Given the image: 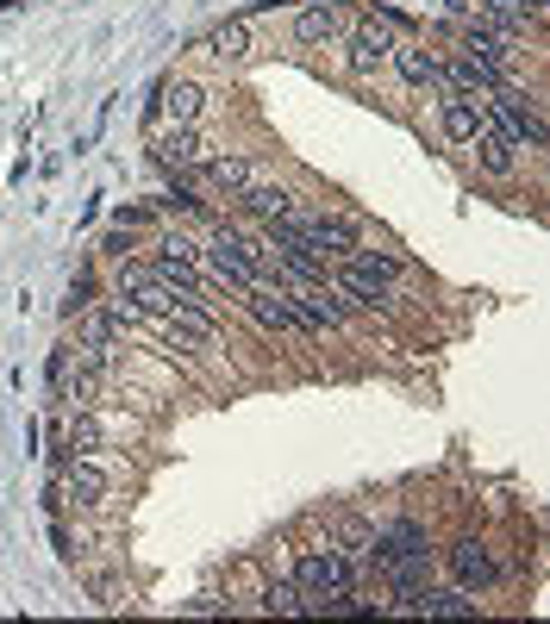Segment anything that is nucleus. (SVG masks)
Segmentation results:
<instances>
[{
    "mask_svg": "<svg viewBox=\"0 0 550 624\" xmlns=\"http://www.w3.org/2000/svg\"><path fill=\"white\" fill-rule=\"evenodd\" d=\"M57 481H63V500H76V506H100V500L113 493V475H107L100 463H88V456L57 463Z\"/></svg>",
    "mask_w": 550,
    "mask_h": 624,
    "instance_id": "7ed1b4c3",
    "label": "nucleus"
},
{
    "mask_svg": "<svg viewBox=\"0 0 550 624\" xmlns=\"http://www.w3.org/2000/svg\"><path fill=\"white\" fill-rule=\"evenodd\" d=\"M300 237L314 244L319 256H351L356 250V225L351 219H338V213H295Z\"/></svg>",
    "mask_w": 550,
    "mask_h": 624,
    "instance_id": "20e7f679",
    "label": "nucleus"
},
{
    "mask_svg": "<svg viewBox=\"0 0 550 624\" xmlns=\"http://www.w3.org/2000/svg\"><path fill=\"white\" fill-rule=\"evenodd\" d=\"M394 256H382V250H351L344 256V269L332 275V288L338 293H351L356 307H382V300H388L394 293Z\"/></svg>",
    "mask_w": 550,
    "mask_h": 624,
    "instance_id": "f257e3e1",
    "label": "nucleus"
},
{
    "mask_svg": "<svg viewBox=\"0 0 550 624\" xmlns=\"http://www.w3.org/2000/svg\"><path fill=\"white\" fill-rule=\"evenodd\" d=\"M256 600H263V612H282V619H300V612H307V593H300L288 575H275V581L263 587Z\"/></svg>",
    "mask_w": 550,
    "mask_h": 624,
    "instance_id": "a211bd4d",
    "label": "nucleus"
},
{
    "mask_svg": "<svg viewBox=\"0 0 550 624\" xmlns=\"http://www.w3.org/2000/svg\"><path fill=\"white\" fill-rule=\"evenodd\" d=\"M163 344H169V350H182V356L207 350V344H213V319H207V312H188V307L163 312Z\"/></svg>",
    "mask_w": 550,
    "mask_h": 624,
    "instance_id": "0eeeda50",
    "label": "nucleus"
},
{
    "mask_svg": "<svg viewBox=\"0 0 550 624\" xmlns=\"http://www.w3.org/2000/svg\"><path fill=\"white\" fill-rule=\"evenodd\" d=\"M413 612H426V619H470L475 600H470V587H419L413 593Z\"/></svg>",
    "mask_w": 550,
    "mask_h": 624,
    "instance_id": "9b49d317",
    "label": "nucleus"
},
{
    "mask_svg": "<svg viewBox=\"0 0 550 624\" xmlns=\"http://www.w3.org/2000/svg\"><path fill=\"white\" fill-rule=\"evenodd\" d=\"M344 38H351V69H356V76H370V69H382V63H388L394 25L388 20H363V25H351Z\"/></svg>",
    "mask_w": 550,
    "mask_h": 624,
    "instance_id": "39448f33",
    "label": "nucleus"
},
{
    "mask_svg": "<svg viewBox=\"0 0 550 624\" xmlns=\"http://www.w3.org/2000/svg\"><path fill=\"white\" fill-rule=\"evenodd\" d=\"M88 307H95V275H76V281H69V300H63V312L76 319V312H88Z\"/></svg>",
    "mask_w": 550,
    "mask_h": 624,
    "instance_id": "412c9836",
    "label": "nucleus"
},
{
    "mask_svg": "<svg viewBox=\"0 0 550 624\" xmlns=\"http://www.w3.org/2000/svg\"><path fill=\"white\" fill-rule=\"evenodd\" d=\"M207 51H213V57H226V63L251 57V25H244V20H226L213 38H207Z\"/></svg>",
    "mask_w": 550,
    "mask_h": 624,
    "instance_id": "aec40b11",
    "label": "nucleus"
},
{
    "mask_svg": "<svg viewBox=\"0 0 550 624\" xmlns=\"http://www.w3.org/2000/svg\"><path fill=\"white\" fill-rule=\"evenodd\" d=\"M444 81H451L457 94H482V88H501V69L463 51V57H457V69H451V76H444Z\"/></svg>",
    "mask_w": 550,
    "mask_h": 624,
    "instance_id": "dca6fc26",
    "label": "nucleus"
},
{
    "mask_svg": "<svg viewBox=\"0 0 550 624\" xmlns=\"http://www.w3.org/2000/svg\"><path fill=\"white\" fill-rule=\"evenodd\" d=\"M388 57H394V69H400L413 88H444V63H438L426 44H394Z\"/></svg>",
    "mask_w": 550,
    "mask_h": 624,
    "instance_id": "ddd939ff",
    "label": "nucleus"
},
{
    "mask_svg": "<svg viewBox=\"0 0 550 624\" xmlns=\"http://www.w3.org/2000/svg\"><path fill=\"white\" fill-rule=\"evenodd\" d=\"M344 32H351V25H344V0H314V7L295 20L300 44H332V38H344Z\"/></svg>",
    "mask_w": 550,
    "mask_h": 624,
    "instance_id": "1a4fd4ad",
    "label": "nucleus"
},
{
    "mask_svg": "<svg viewBox=\"0 0 550 624\" xmlns=\"http://www.w3.org/2000/svg\"><path fill=\"white\" fill-rule=\"evenodd\" d=\"M488 113H501L513 125V137L526 144V151H544V113H538V100L519 94V88H494V107Z\"/></svg>",
    "mask_w": 550,
    "mask_h": 624,
    "instance_id": "f03ea898",
    "label": "nucleus"
},
{
    "mask_svg": "<svg viewBox=\"0 0 550 624\" xmlns=\"http://www.w3.org/2000/svg\"><path fill=\"white\" fill-rule=\"evenodd\" d=\"M157 163L169 169V176H176V169H182V176H195L200 163H207V137H200L195 125H176V132H163V137H157Z\"/></svg>",
    "mask_w": 550,
    "mask_h": 624,
    "instance_id": "423d86ee",
    "label": "nucleus"
},
{
    "mask_svg": "<svg viewBox=\"0 0 550 624\" xmlns=\"http://www.w3.org/2000/svg\"><path fill=\"white\" fill-rule=\"evenodd\" d=\"M451 575H457V587H488L501 568H494V556H488L482 537H457L451 544Z\"/></svg>",
    "mask_w": 550,
    "mask_h": 624,
    "instance_id": "6e6552de",
    "label": "nucleus"
},
{
    "mask_svg": "<svg viewBox=\"0 0 550 624\" xmlns=\"http://www.w3.org/2000/svg\"><path fill=\"white\" fill-rule=\"evenodd\" d=\"M513 44H519V38H513L507 25H494V20L463 25V51H470V57H482V63H494V69L513 57Z\"/></svg>",
    "mask_w": 550,
    "mask_h": 624,
    "instance_id": "9d476101",
    "label": "nucleus"
},
{
    "mask_svg": "<svg viewBox=\"0 0 550 624\" xmlns=\"http://www.w3.org/2000/svg\"><path fill=\"white\" fill-rule=\"evenodd\" d=\"M244 207H251L256 219H282V213H295V200L282 194V188H270V181H251V188H244Z\"/></svg>",
    "mask_w": 550,
    "mask_h": 624,
    "instance_id": "6ab92c4d",
    "label": "nucleus"
},
{
    "mask_svg": "<svg viewBox=\"0 0 550 624\" xmlns=\"http://www.w3.org/2000/svg\"><path fill=\"white\" fill-rule=\"evenodd\" d=\"M475 132H482V107H475L470 94H444V137H451V144H470Z\"/></svg>",
    "mask_w": 550,
    "mask_h": 624,
    "instance_id": "2eb2a0df",
    "label": "nucleus"
},
{
    "mask_svg": "<svg viewBox=\"0 0 550 624\" xmlns=\"http://www.w3.org/2000/svg\"><path fill=\"white\" fill-rule=\"evenodd\" d=\"M200 107H207V88H200V81H163L157 113L169 119V125H195Z\"/></svg>",
    "mask_w": 550,
    "mask_h": 624,
    "instance_id": "f8f14e48",
    "label": "nucleus"
},
{
    "mask_svg": "<svg viewBox=\"0 0 550 624\" xmlns=\"http://www.w3.org/2000/svg\"><path fill=\"white\" fill-rule=\"evenodd\" d=\"M200 176L213 181L226 200H238V194H244V188L256 181V169L244 163V156H207V163H200Z\"/></svg>",
    "mask_w": 550,
    "mask_h": 624,
    "instance_id": "4468645a",
    "label": "nucleus"
},
{
    "mask_svg": "<svg viewBox=\"0 0 550 624\" xmlns=\"http://www.w3.org/2000/svg\"><path fill=\"white\" fill-rule=\"evenodd\" d=\"M63 444H69V456H95V449L107 444V425H100L95 412L81 406L76 419H69V425H63Z\"/></svg>",
    "mask_w": 550,
    "mask_h": 624,
    "instance_id": "f3484780",
    "label": "nucleus"
}]
</instances>
